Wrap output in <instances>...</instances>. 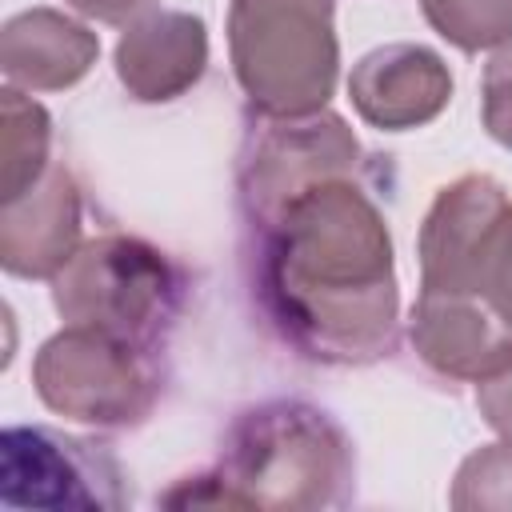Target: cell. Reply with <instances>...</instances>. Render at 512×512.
Listing matches in <instances>:
<instances>
[{
  "instance_id": "5bb4252c",
  "label": "cell",
  "mask_w": 512,
  "mask_h": 512,
  "mask_svg": "<svg viewBox=\"0 0 512 512\" xmlns=\"http://www.w3.org/2000/svg\"><path fill=\"white\" fill-rule=\"evenodd\" d=\"M52 168V116L20 88L0 92V196L16 200Z\"/></svg>"
},
{
  "instance_id": "6da1fadb",
  "label": "cell",
  "mask_w": 512,
  "mask_h": 512,
  "mask_svg": "<svg viewBox=\"0 0 512 512\" xmlns=\"http://www.w3.org/2000/svg\"><path fill=\"white\" fill-rule=\"evenodd\" d=\"M256 232L260 308L300 356L364 368L396 348L392 232L360 176L312 184Z\"/></svg>"
},
{
  "instance_id": "ba28073f",
  "label": "cell",
  "mask_w": 512,
  "mask_h": 512,
  "mask_svg": "<svg viewBox=\"0 0 512 512\" xmlns=\"http://www.w3.org/2000/svg\"><path fill=\"white\" fill-rule=\"evenodd\" d=\"M512 212V200L500 180L484 172H468L444 184L424 212L416 256H420V288L436 292H476L492 240Z\"/></svg>"
},
{
  "instance_id": "2e32d148",
  "label": "cell",
  "mask_w": 512,
  "mask_h": 512,
  "mask_svg": "<svg viewBox=\"0 0 512 512\" xmlns=\"http://www.w3.org/2000/svg\"><path fill=\"white\" fill-rule=\"evenodd\" d=\"M448 504L456 512H512V440L468 452L452 476Z\"/></svg>"
},
{
  "instance_id": "8fae6325",
  "label": "cell",
  "mask_w": 512,
  "mask_h": 512,
  "mask_svg": "<svg viewBox=\"0 0 512 512\" xmlns=\"http://www.w3.org/2000/svg\"><path fill=\"white\" fill-rule=\"evenodd\" d=\"M80 188L64 164L0 208V268L16 280H52L80 248Z\"/></svg>"
},
{
  "instance_id": "ffe728a7",
  "label": "cell",
  "mask_w": 512,
  "mask_h": 512,
  "mask_svg": "<svg viewBox=\"0 0 512 512\" xmlns=\"http://www.w3.org/2000/svg\"><path fill=\"white\" fill-rule=\"evenodd\" d=\"M156 4L160 0H68V8H76L80 16L100 20V24H116V28H128L132 20L152 12Z\"/></svg>"
},
{
  "instance_id": "ac0fdd59",
  "label": "cell",
  "mask_w": 512,
  "mask_h": 512,
  "mask_svg": "<svg viewBox=\"0 0 512 512\" xmlns=\"http://www.w3.org/2000/svg\"><path fill=\"white\" fill-rule=\"evenodd\" d=\"M480 296L512 324V212L504 216L492 252L484 260V276H480Z\"/></svg>"
},
{
  "instance_id": "e0dca14e",
  "label": "cell",
  "mask_w": 512,
  "mask_h": 512,
  "mask_svg": "<svg viewBox=\"0 0 512 512\" xmlns=\"http://www.w3.org/2000/svg\"><path fill=\"white\" fill-rule=\"evenodd\" d=\"M480 120L488 136L512 152V40L492 48V60L480 76Z\"/></svg>"
},
{
  "instance_id": "277c9868",
  "label": "cell",
  "mask_w": 512,
  "mask_h": 512,
  "mask_svg": "<svg viewBox=\"0 0 512 512\" xmlns=\"http://www.w3.org/2000/svg\"><path fill=\"white\" fill-rule=\"evenodd\" d=\"M52 308L64 324L96 328L152 352L176 320L180 272L156 244L104 232L84 240L52 276Z\"/></svg>"
},
{
  "instance_id": "d6986e66",
  "label": "cell",
  "mask_w": 512,
  "mask_h": 512,
  "mask_svg": "<svg viewBox=\"0 0 512 512\" xmlns=\"http://www.w3.org/2000/svg\"><path fill=\"white\" fill-rule=\"evenodd\" d=\"M476 408L500 440H512V360L492 376L476 380Z\"/></svg>"
},
{
  "instance_id": "30bf717a",
  "label": "cell",
  "mask_w": 512,
  "mask_h": 512,
  "mask_svg": "<svg viewBox=\"0 0 512 512\" xmlns=\"http://www.w3.org/2000/svg\"><path fill=\"white\" fill-rule=\"evenodd\" d=\"M356 116L380 132H412L432 124L452 100V72L424 44H384L364 52L348 76Z\"/></svg>"
},
{
  "instance_id": "7c38bea8",
  "label": "cell",
  "mask_w": 512,
  "mask_h": 512,
  "mask_svg": "<svg viewBox=\"0 0 512 512\" xmlns=\"http://www.w3.org/2000/svg\"><path fill=\"white\" fill-rule=\"evenodd\" d=\"M116 80L140 104H168L200 84L208 68V28L180 8H152L116 40Z\"/></svg>"
},
{
  "instance_id": "7a4b0ae2",
  "label": "cell",
  "mask_w": 512,
  "mask_h": 512,
  "mask_svg": "<svg viewBox=\"0 0 512 512\" xmlns=\"http://www.w3.org/2000/svg\"><path fill=\"white\" fill-rule=\"evenodd\" d=\"M216 472L240 508L312 512L352 500L356 452L324 408L308 400H264L232 420Z\"/></svg>"
},
{
  "instance_id": "3957f363",
  "label": "cell",
  "mask_w": 512,
  "mask_h": 512,
  "mask_svg": "<svg viewBox=\"0 0 512 512\" xmlns=\"http://www.w3.org/2000/svg\"><path fill=\"white\" fill-rule=\"evenodd\" d=\"M336 0H228V56L248 104L268 116L328 108L340 80Z\"/></svg>"
},
{
  "instance_id": "4fadbf2b",
  "label": "cell",
  "mask_w": 512,
  "mask_h": 512,
  "mask_svg": "<svg viewBox=\"0 0 512 512\" xmlns=\"http://www.w3.org/2000/svg\"><path fill=\"white\" fill-rule=\"evenodd\" d=\"M96 56V32L60 8H24L0 28V72L12 88L64 92L92 72Z\"/></svg>"
},
{
  "instance_id": "52a82bcc",
  "label": "cell",
  "mask_w": 512,
  "mask_h": 512,
  "mask_svg": "<svg viewBox=\"0 0 512 512\" xmlns=\"http://www.w3.org/2000/svg\"><path fill=\"white\" fill-rule=\"evenodd\" d=\"M0 500L8 508H124V468L108 444L48 424H8L0 436Z\"/></svg>"
},
{
  "instance_id": "9a60e30c",
  "label": "cell",
  "mask_w": 512,
  "mask_h": 512,
  "mask_svg": "<svg viewBox=\"0 0 512 512\" xmlns=\"http://www.w3.org/2000/svg\"><path fill=\"white\" fill-rule=\"evenodd\" d=\"M420 8L460 52H488L512 40V0H420Z\"/></svg>"
},
{
  "instance_id": "5b68a950",
  "label": "cell",
  "mask_w": 512,
  "mask_h": 512,
  "mask_svg": "<svg viewBox=\"0 0 512 512\" xmlns=\"http://www.w3.org/2000/svg\"><path fill=\"white\" fill-rule=\"evenodd\" d=\"M32 384L44 408L96 428L140 424L160 396V376L148 348L76 324H64L40 344Z\"/></svg>"
},
{
  "instance_id": "8992f818",
  "label": "cell",
  "mask_w": 512,
  "mask_h": 512,
  "mask_svg": "<svg viewBox=\"0 0 512 512\" xmlns=\"http://www.w3.org/2000/svg\"><path fill=\"white\" fill-rule=\"evenodd\" d=\"M360 172H364V148L336 112L328 108L304 116L256 112L236 156V192L244 220L252 228H264L284 204H292L312 184L360 176Z\"/></svg>"
},
{
  "instance_id": "9c48e42d",
  "label": "cell",
  "mask_w": 512,
  "mask_h": 512,
  "mask_svg": "<svg viewBox=\"0 0 512 512\" xmlns=\"http://www.w3.org/2000/svg\"><path fill=\"white\" fill-rule=\"evenodd\" d=\"M416 356L448 380H484L512 360V324L476 292L420 288L408 312Z\"/></svg>"
}]
</instances>
